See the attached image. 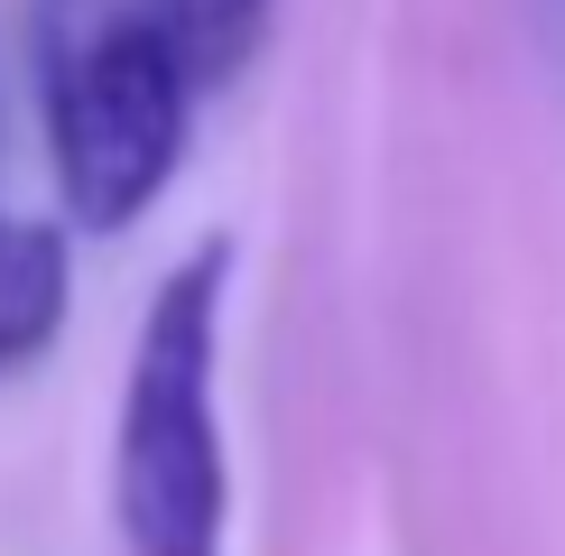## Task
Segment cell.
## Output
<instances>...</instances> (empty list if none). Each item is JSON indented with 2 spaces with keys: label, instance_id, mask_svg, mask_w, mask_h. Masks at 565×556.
Wrapping results in <instances>:
<instances>
[{
  "label": "cell",
  "instance_id": "1",
  "mask_svg": "<svg viewBox=\"0 0 565 556\" xmlns=\"http://www.w3.org/2000/svg\"><path fill=\"white\" fill-rule=\"evenodd\" d=\"M38 103L56 195L84 232H121L168 195L195 93L158 0H38Z\"/></svg>",
  "mask_w": 565,
  "mask_h": 556
},
{
  "label": "cell",
  "instance_id": "2",
  "mask_svg": "<svg viewBox=\"0 0 565 556\" xmlns=\"http://www.w3.org/2000/svg\"><path fill=\"white\" fill-rule=\"evenodd\" d=\"M223 288L232 242H204L149 297L111 446V520L130 556H223L232 463H223Z\"/></svg>",
  "mask_w": 565,
  "mask_h": 556
},
{
  "label": "cell",
  "instance_id": "3",
  "mask_svg": "<svg viewBox=\"0 0 565 556\" xmlns=\"http://www.w3.org/2000/svg\"><path fill=\"white\" fill-rule=\"evenodd\" d=\"M65 307H75L65 232H46L29 214H0V381L29 371L46 343L65 334Z\"/></svg>",
  "mask_w": 565,
  "mask_h": 556
},
{
  "label": "cell",
  "instance_id": "4",
  "mask_svg": "<svg viewBox=\"0 0 565 556\" xmlns=\"http://www.w3.org/2000/svg\"><path fill=\"white\" fill-rule=\"evenodd\" d=\"M158 29H168L177 65H185V93H214L260 56L269 0H158Z\"/></svg>",
  "mask_w": 565,
  "mask_h": 556
}]
</instances>
